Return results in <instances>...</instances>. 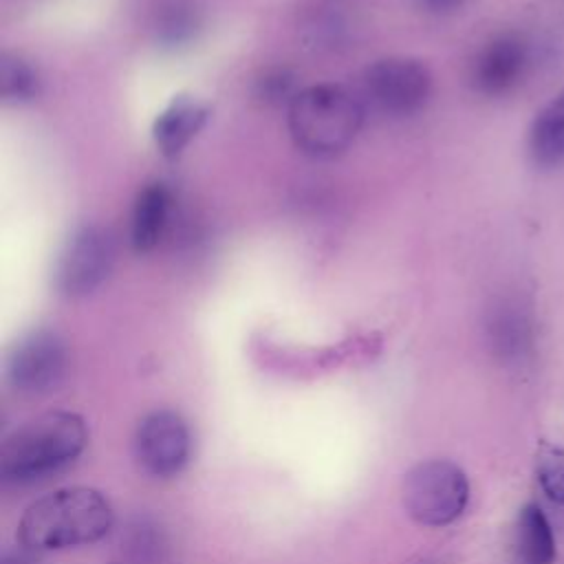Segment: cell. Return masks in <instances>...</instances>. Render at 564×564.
<instances>
[{
  "label": "cell",
  "mask_w": 564,
  "mask_h": 564,
  "mask_svg": "<svg viewBox=\"0 0 564 564\" xmlns=\"http://www.w3.org/2000/svg\"><path fill=\"white\" fill-rule=\"evenodd\" d=\"M115 516L93 487H64L37 498L20 518L18 538L29 551H62L95 544L108 535Z\"/></svg>",
  "instance_id": "obj_1"
},
{
  "label": "cell",
  "mask_w": 564,
  "mask_h": 564,
  "mask_svg": "<svg viewBox=\"0 0 564 564\" xmlns=\"http://www.w3.org/2000/svg\"><path fill=\"white\" fill-rule=\"evenodd\" d=\"M88 443L86 421L66 410L29 419L0 445V478L33 482L70 465Z\"/></svg>",
  "instance_id": "obj_2"
},
{
  "label": "cell",
  "mask_w": 564,
  "mask_h": 564,
  "mask_svg": "<svg viewBox=\"0 0 564 564\" xmlns=\"http://www.w3.org/2000/svg\"><path fill=\"white\" fill-rule=\"evenodd\" d=\"M364 121L361 104L337 84L308 86L289 101V130L300 150L313 156L344 152Z\"/></svg>",
  "instance_id": "obj_3"
},
{
  "label": "cell",
  "mask_w": 564,
  "mask_h": 564,
  "mask_svg": "<svg viewBox=\"0 0 564 564\" xmlns=\"http://www.w3.org/2000/svg\"><path fill=\"white\" fill-rule=\"evenodd\" d=\"M401 498L414 522L423 527H447L467 507L469 480L449 460H423L405 474Z\"/></svg>",
  "instance_id": "obj_4"
},
{
  "label": "cell",
  "mask_w": 564,
  "mask_h": 564,
  "mask_svg": "<svg viewBox=\"0 0 564 564\" xmlns=\"http://www.w3.org/2000/svg\"><path fill=\"white\" fill-rule=\"evenodd\" d=\"M432 75L412 57H386L364 73L366 97L386 115L403 117L423 108L430 97Z\"/></svg>",
  "instance_id": "obj_5"
},
{
  "label": "cell",
  "mask_w": 564,
  "mask_h": 564,
  "mask_svg": "<svg viewBox=\"0 0 564 564\" xmlns=\"http://www.w3.org/2000/svg\"><path fill=\"white\" fill-rule=\"evenodd\" d=\"M134 452L143 471L154 478H172L189 463V425L172 410L150 412L137 427Z\"/></svg>",
  "instance_id": "obj_6"
},
{
  "label": "cell",
  "mask_w": 564,
  "mask_h": 564,
  "mask_svg": "<svg viewBox=\"0 0 564 564\" xmlns=\"http://www.w3.org/2000/svg\"><path fill=\"white\" fill-rule=\"evenodd\" d=\"M112 267V240L99 227L75 231L57 260L55 280L62 293L82 297L93 293Z\"/></svg>",
  "instance_id": "obj_7"
},
{
  "label": "cell",
  "mask_w": 564,
  "mask_h": 564,
  "mask_svg": "<svg viewBox=\"0 0 564 564\" xmlns=\"http://www.w3.org/2000/svg\"><path fill=\"white\" fill-rule=\"evenodd\" d=\"M66 372V346L51 330H35L18 341L7 361V377L22 394L51 392Z\"/></svg>",
  "instance_id": "obj_8"
},
{
  "label": "cell",
  "mask_w": 564,
  "mask_h": 564,
  "mask_svg": "<svg viewBox=\"0 0 564 564\" xmlns=\"http://www.w3.org/2000/svg\"><path fill=\"white\" fill-rule=\"evenodd\" d=\"M531 64L529 42L513 31L494 35L471 62V84L478 93L498 97L513 90Z\"/></svg>",
  "instance_id": "obj_9"
},
{
  "label": "cell",
  "mask_w": 564,
  "mask_h": 564,
  "mask_svg": "<svg viewBox=\"0 0 564 564\" xmlns=\"http://www.w3.org/2000/svg\"><path fill=\"white\" fill-rule=\"evenodd\" d=\"M209 117V106L194 95H176L154 119L152 137L163 156H178L200 132Z\"/></svg>",
  "instance_id": "obj_10"
},
{
  "label": "cell",
  "mask_w": 564,
  "mask_h": 564,
  "mask_svg": "<svg viewBox=\"0 0 564 564\" xmlns=\"http://www.w3.org/2000/svg\"><path fill=\"white\" fill-rule=\"evenodd\" d=\"M527 150L535 167L557 170L564 165V88L535 112Z\"/></svg>",
  "instance_id": "obj_11"
},
{
  "label": "cell",
  "mask_w": 564,
  "mask_h": 564,
  "mask_svg": "<svg viewBox=\"0 0 564 564\" xmlns=\"http://www.w3.org/2000/svg\"><path fill=\"white\" fill-rule=\"evenodd\" d=\"M170 214V189L163 183H150L137 196L132 209L130 240L137 251H150L163 236Z\"/></svg>",
  "instance_id": "obj_12"
},
{
  "label": "cell",
  "mask_w": 564,
  "mask_h": 564,
  "mask_svg": "<svg viewBox=\"0 0 564 564\" xmlns=\"http://www.w3.org/2000/svg\"><path fill=\"white\" fill-rule=\"evenodd\" d=\"M516 555L520 564H553L555 535L538 505L522 507L516 524Z\"/></svg>",
  "instance_id": "obj_13"
},
{
  "label": "cell",
  "mask_w": 564,
  "mask_h": 564,
  "mask_svg": "<svg viewBox=\"0 0 564 564\" xmlns=\"http://www.w3.org/2000/svg\"><path fill=\"white\" fill-rule=\"evenodd\" d=\"M40 93V77L29 62L18 55L2 53L0 57V95L4 101H31Z\"/></svg>",
  "instance_id": "obj_14"
},
{
  "label": "cell",
  "mask_w": 564,
  "mask_h": 564,
  "mask_svg": "<svg viewBox=\"0 0 564 564\" xmlns=\"http://www.w3.org/2000/svg\"><path fill=\"white\" fill-rule=\"evenodd\" d=\"M535 474L542 491L555 505H564V447L557 443H540L535 454Z\"/></svg>",
  "instance_id": "obj_15"
},
{
  "label": "cell",
  "mask_w": 564,
  "mask_h": 564,
  "mask_svg": "<svg viewBox=\"0 0 564 564\" xmlns=\"http://www.w3.org/2000/svg\"><path fill=\"white\" fill-rule=\"evenodd\" d=\"M154 527H145V524H139L134 527L130 540L123 544V564H145L150 562L159 549H161V540L156 538V533L152 531Z\"/></svg>",
  "instance_id": "obj_16"
},
{
  "label": "cell",
  "mask_w": 564,
  "mask_h": 564,
  "mask_svg": "<svg viewBox=\"0 0 564 564\" xmlns=\"http://www.w3.org/2000/svg\"><path fill=\"white\" fill-rule=\"evenodd\" d=\"M161 31L165 33L167 40H172V42L176 40V42H178V40H183L185 35L192 33V18H189L185 11L176 9V11H172V13L165 18Z\"/></svg>",
  "instance_id": "obj_17"
},
{
  "label": "cell",
  "mask_w": 564,
  "mask_h": 564,
  "mask_svg": "<svg viewBox=\"0 0 564 564\" xmlns=\"http://www.w3.org/2000/svg\"><path fill=\"white\" fill-rule=\"evenodd\" d=\"M264 95L267 97H273V99H280V97H286L291 95V79L284 75V73H278V75H271L264 79ZM295 97V95H291Z\"/></svg>",
  "instance_id": "obj_18"
}]
</instances>
